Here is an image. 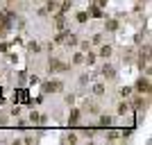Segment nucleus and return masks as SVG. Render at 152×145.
<instances>
[{
    "label": "nucleus",
    "mask_w": 152,
    "mask_h": 145,
    "mask_svg": "<svg viewBox=\"0 0 152 145\" xmlns=\"http://www.w3.org/2000/svg\"><path fill=\"white\" fill-rule=\"evenodd\" d=\"M57 27H59V30H61V27H64V16H61V14H59V16H57Z\"/></svg>",
    "instance_id": "nucleus-10"
},
{
    "label": "nucleus",
    "mask_w": 152,
    "mask_h": 145,
    "mask_svg": "<svg viewBox=\"0 0 152 145\" xmlns=\"http://www.w3.org/2000/svg\"><path fill=\"white\" fill-rule=\"evenodd\" d=\"M77 21H80V23H86V14H84V11H82V14H77Z\"/></svg>",
    "instance_id": "nucleus-11"
},
{
    "label": "nucleus",
    "mask_w": 152,
    "mask_h": 145,
    "mask_svg": "<svg viewBox=\"0 0 152 145\" xmlns=\"http://www.w3.org/2000/svg\"><path fill=\"white\" fill-rule=\"evenodd\" d=\"M73 61H75V64H82V61H84V57H82V54H75V59H73Z\"/></svg>",
    "instance_id": "nucleus-14"
},
{
    "label": "nucleus",
    "mask_w": 152,
    "mask_h": 145,
    "mask_svg": "<svg viewBox=\"0 0 152 145\" xmlns=\"http://www.w3.org/2000/svg\"><path fill=\"white\" fill-rule=\"evenodd\" d=\"M5 122H7V118H5V116H0V127H5Z\"/></svg>",
    "instance_id": "nucleus-15"
},
{
    "label": "nucleus",
    "mask_w": 152,
    "mask_h": 145,
    "mask_svg": "<svg viewBox=\"0 0 152 145\" xmlns=\"http://www.w3.org/2000/svg\"><path fill=\"white\" fill-rule=\"evenodd\" d=\"M61 88H64V84H61L59 79H55V82H45V84H43V91H45V93H55V91H61Z\"/></svg>",
    "instance_id": "nucleus-1"
},
{
    "label": "nucleus",
    "mask_w": 152,
    "mask_h": 145,
    "mask_svg": "<svg viewBox=\"0 0 152 145\" xmlns=\"http://www.w3.org/2000/svg\"><path fill=\"white\" fill-rule=\"evenodd\" d=\"M16 100H18V102H27V93L23 91V88H21V91L16 93Z\"/></svg>",
    "instance_id": "nucleus-5"
},
{
    "label": "nucleus",
    "mask_w": 152,
    "mask_h": 145,
    "mask_svg": "<svg viewBox=\"0 0 152 145\" xmlns=\"http://www.w3.org/2000/svg\"><path fill=\"white\" fill-rule=\"evenodd\" d=\"M109 54H111V48H109V45H104V48L100 50V57H109Z\"/></svg>",
    "instance_id": "nucleus-7"
},
{
    "label": "nucleus",
    "mask_w": 152,
    "mask_h": 145,
    "mask_svg": "<svg viewBox=\"0 0 152 145\" xmlns=\"http://www.w3.org/2000/svg\"><path fill=\"white\" fill-rule=\"evenodd\" d=\"M136 91H141V93H150V82L141 77V79L136 82Z\"/></svg>",
    "instance_id": "nucleus-2"
},
{
    "label": "nucleus",
    "mask_w": 152,
    "mask_h": 145,
    "mask_svg": "<svg viewBox=\"0 0 152 145\" xmlns=\"http://www.w3.org/2000/svg\"><path fill=\"white\" fill-rule=\"evenodd\" d=\"M91 14H93L95 18H100V9H98V7H93V9H91Z\"/></svg>",
    "instance_id": "nucleus-12"
},
{
    "label": "nucleus",
    "mask_w": 152,
    "mask_h": 145,
    "mask_svg": "<svg viewBox=\"0 0 152 145\" xmlns=\"http://www.w3.org/2000/svg\"><path fill=\"white\" fill-rule=\"evenodd\" d=\"M93 91H95V93H98V95H102V93H104V88H102V86H100V84L95 86V88H93Z\"/></svg>",
    "instance_id": "nucleus-13"
},
{
    "label": "nucleus",
    "mask_w": 152,
    "mask_h": 145,
    "mask_svg": "<svg viewBox=\"0 0 152 145\" xmlns=\"http://www.w3.org/2000/svg\"><path fill=\"white\" fill-rule=\"evenodd\" d=\"M50 70H66V66L59 64L57 59H50Z\"/></svg>",
    "instance_id": "nucleus-3"
},
{
    "label": "nucleus",
    "mask_w": 152,
    "mask_h": 145,
    "mask_svg": "<svg viewBox=\"0 0 152 145\" xmlns=\"http://www.w3.org/2000/svg\"><path fill=\"white\" fill-rule=\"evenodd\" d=\"M102 75H104V77H109V79H111V77H116V70L111 68V66H104V68H102Z\"/></svg>",
    "instance_id": "nucleus-4"
},
{
    "label": "nucleus",
    "mask_w": 152,
    "mask_h": 145,
    "mask_svg": "<svg viewBox=\"0 0 152 145\" xmlns=\"http://www.w3.org/2000/svg\"><path fill=\"white\" fill-rule=\"evenodd\" d=\"M127 111H129V107H127V104L123 102V104H120V107H118V113H127Z\"/></svg>",
    "instance_id": "nucleus-9"
},
{
    "label": "nucleus",
    "mask_w": 152,
    "mask_h": 145,
    "mask_svg": "<svg viewBox=\"0 0 152 145\" xmlns=\"http://www.w3.org/2000/svg\"><path fill=\"white\" fill-rule=\"evenodd\" d=\"M116 27H118L116 21H107V30H116Z\"/></svg>",
    "instance_id": "nucleus-8"
},
{
    "label": "nucleus",
    "mask_w": 152,
    "mask_h": 145,
    "mask_svg": "<svg viewBox=\"0 0 152 145\" xmlns=\"http://www.w3.org/2000/svg\"><path fill=\"white\" fill-rule=\"evenodd\" d=\"M100 125H102V127H109V125H111V118H109V116H102V118H100Z\"/></svg>",
    "instance_id": "nucleus-6"
}]
</instances>
